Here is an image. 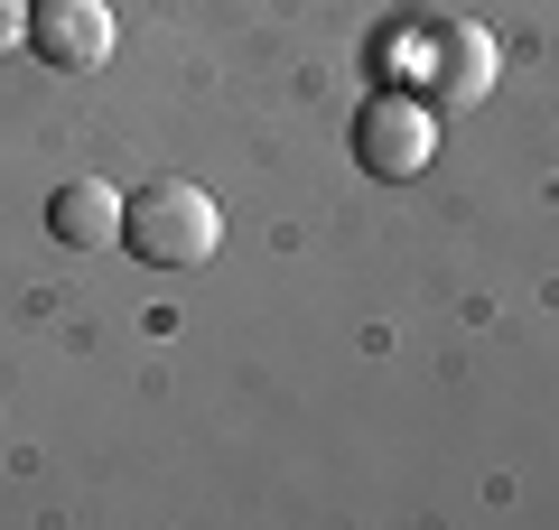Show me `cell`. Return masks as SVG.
<instances>
[{"instance_id":"5","label":"cell","mask_w":559,"mask_h":530,"mask_svg":"<svg viewBox=\"0 0 559 530\" xmlns=\"http://www.w3.org/2000/svg\"><path fill=\"white\" fill-rule=\"evenodd\" d=\"M47 233H57L66 252H112L121 242V196L103 186V177H75V186L47 205Z\"/></svg>"},{"instance_id":"2","label":"cell","mask_w":559,"mask_h":530,"mask_svg":"<svg viewBox=\"0 0 559 530\" xmlns=\"http://www.w3.org/2000/svg\"><path fill=\"white\" fill-rule=\"evenodd\" d=\"M355 158H364V177H419L439 158V103L429 94H373L355 112Z\"/></svg>"},{"instance_id":"4","label":"cell","mask_w":559,"mask_h":530,"mask_svg":"<svg viewBox=\"0 0 559 530\" xmlns=\"http://www.w3.org/2000/svg\"><path fill=\"white\" fill-rule=\"evenodd\" d=\"M28 47H38L57 75H94L112 57V10L103 0H38L28 10Z\"/></svg>"},{"instance_id":"6","label":"cell","mask_w":559,"mask_h":530,"mask_svg":"<svg viewBox=\"0 0 559 530\" xmlns=\"http://www.w3.org/2000/svg\"><path fill=\"white\" fill-rule=\"evenodd\" d=\"M10 47H28V10L20 0H0V57H10Z\"/></svg>"},{"instance_id":"1","label":"cell","mask_w":559,"mask_h":530,"mask_svg":"<svg viewBox=\"0 0 559 530\" xmlns=\"http://www.w3.org/2000/svg\"><path fill=\"white\" fill-rule=\"evenodd\" d=\"M121 242H131V261H150V270H197V261H215L224 215H215L205 186L159 177V186H140V196L121 205Z\"/></svg>"},{"instance_id":"3","label":"cell","mask_w":559,"mask_h":530,"mask_svg":"<svg viewBox=\"0 0 559 530\" xmlns=\"http://www.w3.org/2000/svg\"><path fill=\"white\" fill-rule=\"evenodd\" d=\"M495 75H503L495 28H476V20L439 28V47H429V103H439V112H476V103L495 94Z\"/></svg>"}]
</instances>
